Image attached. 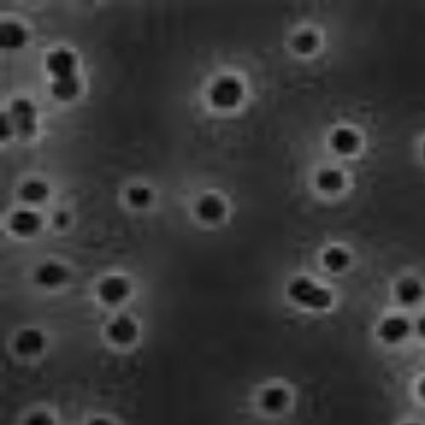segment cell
Here are the masks:
<instances>
[{
    "label": "cell",
    "mask_w": 425,
    "mask_h": 425,
    "mask_svg": "<svg viewBox=\"0 0 425 425\" xmlns=\"http://www.w3.org/2000/svg\"><path fill=\"white\" fill-rule=\"evenodd\" d=\"M293 302L311 310H325L332 304V295L325 288H320L306 277H296L288 289Z\"/></svg>",
    "instance_id": "cell-1"
},
{
    "label": "cell",
    "mask_w": 425,
    "mask_h": 425,
    "mask_svg": "<svg viewBox=\"0 0 425 425\" xmlns=\"http://www.w3.org/2000/svg\"><path fill=\"white\" fill-rule=\"evenodd\" d=\"M243 87L238 78L221 77L209 89V101L214 107L230 109L242 101Z\"/></svg>",
    "instance_id": "cell-2"
},
{
    "label": "cell",
    "mask_w": 425,
    "mask_h": 425,
    "mask_svg": "<svg viewBox=\"0 0 425 425\" xmlns=\"http://www.w3.org/2000/svg\"><path fill=\"white\" fill-rule=\"evenodd\" d=\"M10 119L19 137L29 138L36 131V107L29 101L17 99L10 107Z\"/></svg>",
    "instance_id": "cell-3"
},
{
    "label": "cell",
    "mask_w": 425,
    "mask_h": 425,
    "mask_svg": "<svg viewBox=\"0 0 425 425\" xmlns=\"http://www.w3.org/2000/svg\"><path fill=\"white\" fill-rule=\"evenodd\" d=\"M410 323L401 317H391L386 318L385 322L379 325L378 336L381 340L388 342V344H397L401 342L410 333Z\"/></svg>",
    "instance_id": "cell-4"
},
{
    "label": "cell",
    "mask_w": 425,
    "mask_h": 425,
    "mask_svg": "<svg viewBox=\"0 0 425 425\" xmlns=\"http://www.w3.org/2000/svg\"><path fill=\"white\" fill-rule=\"evenodd\" d=\"M46 67L53 73L55 80L56 78L71 77L75 70V56L67 50H56L48 55Z\"/></svg>",
    "instance_id": "cell-5"
},
{
    "label": "cell",
    "mask_w": 425,
    "mask_h": 425,
    "mask_svg": "<svg viewBox=\"0 0 425 425\" xmlns=\"http://www.w3.org/2000/svg\"><path fill=\"white\" fill-rule=\"evenodd\" d=\"M130 293V284L121 277H107L99 286V295L109 304H118Z\"/></svg>",
    "instance_id": "cell-6"
},
{
    "label": "cell",
    "mask_w": 425,
    "mask_h": 425,
    "mask_svg": "<svg viewBox=\"0 0 425 425\" xmlns=\"http://www.w3.org/2000/svg\"><path fill=\"white\" fill-rule=\"evenodd\" d=\"M196 211H198V216L201 218V220L214 223V221H218L220 218H223L225 205L218 196L206 194L198 201Z\"/></svg>",
    "instance_id": "cell-7"
},
{
    "label": "cell",
    "mask_w": 425,
    "mask_h": 425,
    "mask_svg": "<svg viewBox=\"0 0 425 425\" xmlns=\"http://www.w3.org/2000/svg\"><path fill=\"white\" fill-rule=\"evenodd\" d=\"M67 277H69V272H67L65 267L55 264V262H48V264L40 266L35 274L36 283L46 286V288H53V286L62 284Z\"/></svg>",
    "instance_id": "cell-8"
},
{
    "label": "cell",
    "mask_w": 425,
    "mask_h": 425,
    "mask_svg": "<svg viewBox=\"0 0 425 425\" xmlns=\"http://www.w3.org/2000/svg\"><path fill=\"white\" fill-rule=\"evenodd\" d=\"M107 336L118 344H130L137 337V325L133 320L121 315L107 327Z\"/></svg>",
    "instance_id": "cell-9"
},
{
    "label": "cell",
    "mask_w": 425,
    "mask_h": 425,
    "mask_svg": "<svg viewBox=\"0 0 425 425\" xmlns=\"http://www.w3.org/2000/svg\"><path fill=\"white\" fill-rule=\"evenodd\" d=\"M330 145L340 155H351L359 146V137L349 128H338L330 137Z\"/></svg>",
    "instance_id": "cell-10"
},
{
    "label": "cell",
    "mask_w": 425,
    "mask_h": 425,
    "mask_svg": "<svg viewBox=\"0 0 425 425\" xmlns=\"http://www.w3.org/2000/svg\"><path fill=\"white\" fill-rule=\"evenodd\" d=\"M28 35H26L24 28L16 24V22H6L0 29V44L6 50H17V48L24 46Z\"/></svg>",
    "instance_id": "cell-11"
},
{
    "label": "cell",
    "mask_w": 425,
    "mask_h": 425,
    "mask_svg": "<svg viewBox=\"0 0 425 425\" xmlns=\"http://www.w3.org/2000/svg\"><path fill=\"white\" fill-rule=\"evenodd\" d=\"M44 347L43 333L37 330H24L16 338V349L22 356H35Z\"/></svg>",
    "instance_id": "cell-12"
},
{
    "label": "cell",
    "mask_w": 425,
    "mask_h": 425,
    "mask_svg": "<svg viewBox=\"0 0 425 425\" xmlns=\"http://www.w3.org/2000/svg\"><path fill=\"white\" fill-rule=\"evenodd\" d=\"M289 401L288 391L281 386H270L262 391L261 394V405L269 413H279L283 412Z\"/></svg>",
    "instance_id": "cell-13"
},
{
    "label": "cell",
    "mask_w": 425,
    "mask_h": 425,
    "mask_svg": "<svg viewBox=\"0 0 425 425\" xmlns=\"http://www.w3.org/2000/svg\"><path fill=\"white\" fill-rule=\"evenodd\" d=\"M41 220L33 211H17L10 218V230L17 235H33L40 228Z\"/></svg>",
    "instance_id": "cell-14"
},
{
    "label": "cell",
    "mask_w": 425,
    "mask_h": 425,
    "mask_svg": "<svg viewBox=\"0 0 425 425\" xmlns=\"http://www.w3.org/2000/svg\"><path fill=\"white\" fill-rule=\"evenodd\" d=\"M397 296L401 303L407 304V306H413L422 300L424 296V288L413 277H407V279L400 281L397 286Z\"/></svg>",
    "instance_id": "cell-15"
},
{
    "label": "cell",
    "mask_w": 425,
    "mask_h": 425,
    "mask_svg": "<svg viewBox=\"0 0 425 425\" xmlns=\"http://www.w3.org/2000/svg\"><path fill=\"white\" fill-rule=\"evenodd\" d=\"M78 89H80V84H78L77 77L71 75L67 78H56L51 85V94L60 101H70L77 96Z\"/></svg>",
    "instance_id": "cell-16"
},
{
    "label": "cell",
    "mask_w": 425,
    "mask_h": 425,
    "mask_svg": "<svg viewBox=\"0 0 425 425\" xmlns=\"http://www.w3.org/2000/svg\"><path fill=\"white\" fill-rule=\"evenodd\" d=\"M317 184L323 193H337L344 187V175L336 168H323V171H320Z\"/></svg>",
    "instance_id": "cell-17"
},
{
    "label": "cell",
    "mask_w": 425,
    "mask_h": 425,
    "mask_svg": "<svg viewBox=\"0 0 425 425\" xmlns=\"http://www.w3.org/2000/svg\"><path fill=\"white\" fill-rule=\"evenodd\" d=\"M351 262V255L347 254V250L340 247H332L323 254V264L327 269L338 272V270H344L345 267Z\"/></svg>",
    "instance_id": "cell-18"
},
{
    "label": "cell",
    "mask_w": 425,
    "mask_h": 425,
    "mask_svg": "<svg viewBox=\"0 0 425 425\" xmlns=\"http://www.w3.org/2000/svg\"><path fill=\"white\" fill-rule=\"evenodd\" d=\"M48 196V186L41 180H28L21 187V198L28 202H40Z\"/></svg>",
    "instance_id": "cell-19"
},
{
    "label": "cell",
    "mask_w": 425,
    "mask_h": 425,
    "mask_svg": "<svg viewBox=\"0 0 425 425\" xmlns=\"http://www.w3.org/2000/svg\"><path fill=\"white\" fill-rule=\"evenodd\" d=\"M293 48L300 55H310L318 48V37L311 31H302L293 40Z\"/></svg>",
    "instance_id": "cell-20"
},
{
    "label": "cell",
    "mask_w": 425,
    "mask_h": 425,
    "mask_svg": "<svg viewBox=\"0 0 425 425\" xmlns=\"http://www.w3.org/2000/svg\"><path fill=\"white\" fill-rule=\"evenodd\" d=\"M128 201L135 208H145L152 202V191L143 186H135L128 191Z\"/></svg>",
    "instance_id": "cell-21"
},
{
    "label": "cell",
    "mask_w": 425,
    "mask_h": 425,
    "mask_svg": "<svg viewBox=\"0 0 425 425\" xmlns=\"http://www.w3.org/2000/svg\"><path fill=\"white\" fill-rule=\"evenodd\" d=\"M24 425H53V420L46 413H35L26 420Z\"/></svg>",
    "instance_id": "cell-22"
},
{
    "label": "cell",
    "mask_w": 425,
    "mask_h": 425,
    "mask_svg": "<svg viewBox=\"0 0 425 425\" xmlns=\"http://www.w3.org/2000/svg\"><path fill=\"white\" fill-rule=\"evenodd\" d=\"M10 121H12V119H10V116H7V114L0 116V123H2V131H0V137H2V140H7V138L12 135V128H10V126H14V123H10Z\"/></svg>",
    "instance_id": "cell-23"
},
{
    "label": "cell",
    "mask_w": 425,
    "mask_h": 425,
    "mask_svg": "<svg viewBox=\"0 0 425 425\" xmlns=\"http://www.w3.org/2000/svg\"><path fill=\"white\" fill-rule=\"evenodd\" d=\"M67 221H69V214H67V213H58L55 216V225H56V227H65Z\"/></svg>",
    "instance_id": "cell-24"
},
{
    "label": "cell",
    "mask_w": 425,
    "mask_h": 425,
    "mask_svg": "<svg viewBox=\"0 0 425 425\" xmlns=\"http://www.w3.org/2000/svg\"><path fill=\"white\" fill-rule=\"evenodd\" d=\"M417 333H419L422 338H425V315L424 317H420L419 322H417Z\"/></svg>",
    "instance_id": "cell-25"
},
{
    "label": "cell",
    "mask_w": 425,
    "mask_h": 425,
    "mask_svg": "<svg viewBox=\"0 0 425 425\" xmlns=\"http://www.w3.org/2000/svg\"><path fill=\"white\" fill-rule=\"evenodd\" d=\"M417 393H419V397L425 401V378L419 383V388H417Z\"/></svg>",
    "instance_id": "cell-26"
},
{
    "label": "cell",
    "mask_w": 425,
    "mask_h": 425,
    "mask_svg": "<svg viewBox=\"0 0 425 425\" xmlns=\"http://www.w3.org/2000/svg\"><path fill=\"white\" fill-rule=\"evenodd\" d=\"M89 425H112V424L106 419H94V420H90Z\"/></svg>",
    "instance_id": "cell-27"
},
{
    "label": "cell",
    "mask_w": 425,
    "mask_h": 425,
    "mask_svg": "<svg viewBox=\"0 0 425 425\" xmlns=\"http://www.w3.org/2000/svg\"><path fill=\"white\" fill-rule=\"evenodd\" d=\"M424 159H425V143H424Z\"/></svg>",
    "instance_id": "cell-28"
},
{
    "label": "cell",
    "mask_w": 425,
    "mask_h": 425,
    "mask_svg": "<svg viewBox=\"0 0 425 425\" xmlns=\"http://www.w3.org/2000/svg\"><path fill=\"white\" fill-rule=\"evenodd\" d=\"M405 425H419V424H405Z\"/></svg>",
    "instance_id": "cell-29"
}]
</instances>
